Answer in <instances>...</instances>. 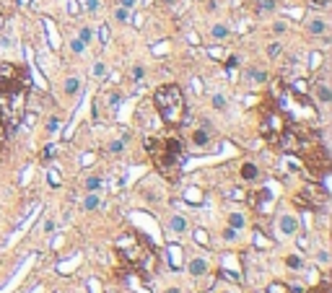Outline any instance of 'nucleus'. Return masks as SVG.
Listing matches in <instances>:
<instances>
[{"label": "nucleus", "mask_w": 332, "mask_h": 293, "mask_svg": "<svg viewBox=\"0 0 332 293\" xmlns=\"http://www.w3.org/2000/svg\"><path fill=\"white\" fill-rule=\"evenodd\" d=\"M57 127H60V119H57V117H52V119L47 122V132H55Z\"/></svg>", "instance_id": "obj_28"}, {"label": "nucleus", "mask_w": 332, "mask_h": 293, "mask_svg": "<svg viewBox=\"0 0 332 293\" xmlns=\"http://www.w3.org/2000/svg\"><path fill=\"white\" fill-rule=\"evenodd\" d=\"M101 205V197H99V192H91L86 200H83V210H96Z\"/></svg>", "instance_id": "obj_13"}, {"label": "nucleus", "mask_w": 332, "mask_h": 293, "mask_svg": "<svg viewBox=\"0 0 332 293\" xmlns=\"http://www.w3.org/2000/svg\"><path fill=\"white\" fill-rule=\"evenodd\" d=\"M187 270H190L192 275H205V273H208V262H205L202 257H198V260H192L187 265Z\"/></svg>", "instance_id": "obj_10"}, {"label": "nucleus", "mask_w": 332, "mask_h": 293, "mask_svg": "<svg viewBox=\"0 0 332 293\" xmlns=\"http://www.w3.org/2000/svg\"><path fill=\"white\" fill-rule=\"evenodd\" d=\"M70 50H73L75 55H81V52L86 50V44H83L81 39H73V42H70Z\"/></svg>", "instance_id": "obj_22"}, {"label": "nucleus", "mask_w": 332, "mask_h": 293, "mask_svg": "<svg viewBox=\"0 0 332 293\" xmlns=\"http://www.w3.org/2000/svg\"><path fill=\"white\" fill-rule=\"evenodd\" d=\"M120 5H122V8H128V10H130V8L135 5V0H120Z\"/></svg>", "instance_id": "obj_33"}, {"label": "nucleus", "mask_w": 332, "mask_h": 293, "mask_svg": "<svg viewBox=\"0 0 332 293\" xmlns=\"http://www.w3.org/2000/svg\"><path fill=\"white\" fill-rule=\"evenodd\" d=\"M29 73L18 65L0 62V119L5 127H16L26 109Z\"/></svg>", "instance_id": "obj_1"}, {"label": "nucleus", "mask_w": 332, "mask_h": 293, "mask_svg": "<svg viewBox=\"0 0 332 293\" xmlns=\"http://www.w3.org/2000/svg\"><path fill=\"white\" fill-rule=\"evenodd\" d=\"M145 75V70H143V65H135L133 67V78H135V81H140V78Z\"/></svg>", "instance_id": "obj_26"}, {"label": "nucleus", "mask_w": 332, "mask_h": 293, "mask_svg": "<svg viewBox=\"0 0 332 293\" xmlns=\"http://www.w3.org/2000/svg\"><path fill=\"white\" fill-rule=\"evenodd\" d=\"M78 39H81L83 44H88L91 39H94V31H91L88 26H83V29H81V34H78Z\"/></svg>", "instance_id": "obj_21"}, {"label": "nucleus", "mask_w": 332, "mask_h": 293, "mask_svg": "<svg viewBox=\"0 0 332 293\" xmlns=\"http://www.w3.org/2000/svg\"><path fill=\"white\" fill-rule=\"evenodd\" d=\"M285 265H288L291 270H301L304 265H301V257L299 254H288V260H285Z\"/></svg>", "instance_id": "obj_19"}, {"label": "nucleus", "mask_w": 332, "mask_h": 293, "mask_svg": "<svg viewBox=\"0 0 332 293\" xmlns=\"http://www.w3.org/2000/svg\"><path fill=\"white\" fill-rule=\"evenodd\" d=\"M83 187L88 189V192H99V189H101V179L99 176H88L83 182Z\"/></svg>", "instance_id": "obj_17"}, {"label": "nucleus", "mask_w": 332, "mask_h": 293, "mask_svg": "<svg viewBox=\"0 0 332 293\" xmlns=\"http://www.w3.org/2000/svg\"><path fill=\"white\" fill-rule=\"evenodd\" d=\"M169 229L171 231H177V234H182V231H187V221L185 218H179V216H174L169 221Z\"/></svg>", "instance_id": "obj_15"}, {"label": "nucleus", "mask_w": 332, "mask_h": 293, "mask_svg": "<svg viewBox=\"0 0 332 293\" xmlns=\"http://www.w3.org/2000/svg\"><path fill=\"white\" fill-rule=\"evenodd\" d=\"M145 151L151 156L153 166L158 169V174L166 176L169 182H174L182 172V159H185V145H182L179 135L169 132V135H158V138H148Z\"/></svg>", "instance_id": "obj_2"}, {"label": "nucleus", "mask_w": 332, "mask_h": 293, "mask_svg": "<svg viewBox=\"0 0 332 293\" xmlns=\"http://www.w3.org/2000/svg\"><path fill=\"white\" fill-rule=\"evenodd\" d=\"M164 3H166V5H171V3H174V0H164Z\"/></svg>", "instance_id": "obj_37"}, {"label": "nucleus", "mask_w": 332, "mask_h": 293, "mask_svg": "<svg viewBox=\"0 0 332 293\" xmlns=\"http://www.w3.org/2000/svg\"><path fill=\"white\" fill-rule=\"evenodd\" d=\"M244 226V216L242 213H231L228 216V229H242Z\"/></svg>", "instance_id": "obj_16"}, {"label": "nucleus", "mask_w": 332, "mask_h": 293, "mask_svg": "<svg viewBox=\"0 0 332 293\" xmlns=\"http://www.w3.org/2000/svg\"><path fill=\"white\" fill-rule=\"evenodd\" d=\"M3 143H5V122L0 119V148H3Z\"/></svg>", "instance_id": "obj_29"}, {"label": "nucleus", "mask_w": 332, "mask_h": 293, "mask_svg": "<svg viewBox=\"0 0 332 293\" xmlns=\"http://www.w3.org/2000/svg\"><path fill=\"white\" fill-rule=\"evenodd\" d=\"M153 104H156L158 117L164 119V125H169V127L182 125V119H185V96H182L179 86H174V83L161 86L153 94Z\"/></svg>", "instance_id": "obj_3"}, {"label": "nucleus", "mask_w": 332, "mask_h": 293, "mask_svg": "<svg viewBox=\"0 0 332 293\" xmlns=\"http://www.w3.org/2000/svg\"><path fill=\"white\" fill-rule=\"evenodd\" d=\"M210 37H213L215 42L226 39V37H228V26H226V24H215V26H213V31H210Z\"/></svg>", "instance_id": "obj_14"}, {"label": "nucleus", "mask_w": 332, "mask_h": 293, "mask_svg": "<svg viewBox=\"0 0 332 293\" xmlns=\"http://www.w3.org/2000/svg\"><path fill=\"white\" fill-rule=\"evenodd\" d=\"M239 65V58L236 55H231V58H226V67H236Z\"/></svg>", "instance_id": "obj_31"}, {"label": "nucleus", "mask_w": 332, "mask_h": 293, "mask_svg": "<svg viewBox=\"0 0 332 293\" xmlns=\"http://www.w3.org/2000/svg\"><path fill=\"white\" fill-rule=\"evenodd\" d=\"M213 107H215V109H226V99H223L221 94H215V96H213Z\"/></svg>", "instance_id": "obj_23"}, {"label": "nucleus", "mask_w": 332, "mask_h": 293, "mask_svg": "<svg viewBox=\"0 0 332 293\" xmlns=\"http://www.w3.org/2000/svg\"><path fill=\"white\" fill-rule=\"evenodd\" d=\"M166 293H179V291H177V288H171V291H166Z\"/></svg>", "instance_id": "obj_36"}, {"label": "nucleus", "mask_w": 332, "mask_h": 293, "mask_svg": "<svg viewBox=\"0 0 332 293\" xmlns=\"http://www.w3.org/2000/svg\"><path fill=\"white\" fill-rule=\"evenodd\" d=\"M252 5H255L257 13H267V10H272V8L278 5V0H255Z\"/></svg>", "instance_id": "obj_11"}, {"label": "nucleus", "mask_w": 332, "mask_h": 293, "mask_svg": "<svg viewBox=\"0 0 332 293\" xmlns=\"http://www.w3.org/2000/svg\"><path fill=\"white\" fill-rule=\"evenodd\" d=\"M280 234L283 236H296L299 234V218L291 216V213H285V216H280Z\"/></svg>", "instance_id": "obj_6"}, {"label": "nucleus", "mask_w": 332, "mask_h": 293, "mask_svg": "<svg viewBox=\"0 0 332 293\" xmlns=\"http://www.w3.org/2000/svg\"><path fill=\"white\" fill-rule=\"evenodd\" d=\"M91 73H94V78H104V75H107V65L101 62V60H96L94 67H91Z\"/></svg>", "instance_id": "obj_18"}, {"label": "nucleus", "mask_w": 332, "mask_h": 293, "mask_svg": "<svg viewBox=\"0 0 332 293\" xmlns=\"http://www.w3.org/2000/svg\"><path fill=\"white\" fill-rule=\"evenodd\" d=\"M125 148V140H114V143H109V153H120Z\"/></svg>", "instance_id": "obj_24"}, {"label": "nucleus", "mask_w": 332, "mask_h": 293, "mask_svg": "<svg viewBox=\"0 0 332 293\" xmlns=\"http://www.w3.org/2000/svg\"><path fill=\"white\" fill-rule=\"evenodd\" d=\"M314 91H317V99L322 101V104H330V101H332V91H330V86L325 81H319Z\"/></svg>", "instance_id": "obj_9"}, {"label": "nucleus", "mask_w": 332, "mask_h": 293, "mask_svg": "<svg viewBox=\"0 0 332 293\" xmlns=\"http://www.w3.org/2000/svg\"><path fill=\"white\" fill-rule=\"evenodd\" d=\"M306 31L312 34V37H322V34H327V21L319 18V16L309 18V21H306Z\"/></svg>", "instance_id": "obj_7"}, {"label": "nucleus", "mask_w": 332, "mask_h": 293, "mask_svg": "<svg viewBox=\"0 0 332 293\" xmlns=\"http://www.w3.org/2000/svg\"><path fill=\"white\" fill-rule=\"evenodd\" d=\"M278 52H280L278 44H270V47H267V55H278Z\"/></svg>", "instance_id": "obj_34"}, {"label": "nucleus", "mask_w": 332, "mask_h": 293, "mask_svg": "<svg viewBox=\"0 0 332 293\" xmlns=\"http://www.w3.org/2000/svg\"><path fill=\"white\" fill-rule=\"evenodd\" d=\"M285 29H288V26H285L283 21H278V24H272V31H275V34H283Z\"/></svg>", "instance_id": "obj_30"}, {"label": "nucleus", "mask_w": 332, "mask_h": 293, "mask_svg": "<svg viewBox=\"0 0 332 293\" xmlns=\"http://www.w3.org/2000/svg\"><path fill=\"white\" fill-rule=\"evenodd\" d=\"M128 18H130V10H128V8H122V5H120L117 10H114V21H120V24H125Z\"/></svg>", "instance_id": "obj_20"}, {"label": "nucleus", "mask_w": 332, "mask_h": 293, "mask_svg": "<svg viewBox=\"0 0 332 293\" xmlns=\"http://www.w3.org/2000/svg\"><path fill=\"white\" fill-rule=\"evenodd\" d=\"M270 293H283V286L275 283V286H270Z\"/></svg>", "instance_id": "obj_35"}, {"label": "nucleus", "mask_w": 332, "mask_h": 293, "mask_svg": "<svg viewBox=\"0 0 332 293\" xmlns=\"http://www.w3.org/2000/svg\"><path fill=\"white\" fill-rule=\"evenodd\" d=\"M309 293H330V283H327V280H325V283H319L314 291H309Z\"/></svg>", "instance_id": "obj_27"}, {"label": "nucleus", "mask_w": 332, "mask_h": 293, "mask_svg": "<svg viewBox=\"0 0 332 293\" xmlns=\"http://www.w3.org/2000/svg\"><path fill=\"white\" fill-rule=\"evenodd\" d=\"M78 88H81V81H78V78H67L65 86H63V91H65V96H75Z\"/></svg>", "instance_id": "obj_12"}, {"label": "nucleus", "mask_w": 332, "mask_h": 293, "mask_svg": "<svg viewBox=\"0 0 332 293\" xmlns=\"http://www.w3.org/2000/svg\"><path fill=\"white\" fill-rule=\"evenodd\" d=\"M210 140H213V132L208 125H200L190 132V145L195 151H208L210 148Z\"/></svg>", "instance_id": "obj_5"}, {"label": "nucleus", "mask_w": 332, "mask_h": 293, "mask_svg": "<svg viewBox=\"0 0 332 293\" xmlns=\"http://www.w3.org/2000/svg\"><path fill=\"white\" fill-rule=\"evenodd\" d=\"M257 176H260V169H257V164H252V161L242 164V179H244V182H255Z\"/></svg>", "instance_id": "obj_8"}, {"label": "nucleus", "mask_w": 332, "mask_h": 293, "mask_svg": "<svg viewBox=\"0 0 332 293\" xmlns=\"http://www.w3.org/2000/svg\"><path fill=\"white\" fill-rule=\"evenodd\" d=\"M301 151H304V159H306L309 172H312L314 176H325L327 169H330V156H327V151H325L319 143H304Z\"/></svg>", "instance_id": "obj_4"}, {"label": "nucleus", "mask_w": 332, "mask_h": 293, "mask_svg": "<svg viewBox=\"0 0 332 293\" xmlns=\"http://www.w3.org/2000/svg\"><path fill=\"white\" fill-rule=\"evenodd\" d=\"M223 239H226V241H236V229H228V226H226V229H223Z\"/></svg>", "instance_id": "obj_25"}, {"label": "nucleus", "mask_w": 332, "mask_h": 293, "mask_svg": "<svg viewBox=\"0 0 332 293\" xmlns=\"http://www.w3.org/2000/svg\"><path fill=\"white\" fill-rule=\"evenodd\" d=\"M86 8L88 10H96L99 8V0H86Z\"/></svg>", "instance_id": "obj_32"}]
</instances>
